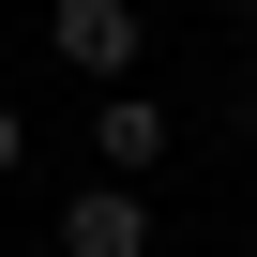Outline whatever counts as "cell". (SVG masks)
<instances>
[{"label": "cell", "mask_w": 257, "mask_h": 257, "mask_svg": "<svg viewBox=\"0 0 257 257\" xmlns=\"http://www.w3.org/2000/svg\"><path fill=\"white\" fill-rule=\"evenodd\" d=\"M46 46L91 76V91H121V76H137L152 61V31H137V0H61V16H46Z\"/></svg>", "instance_id": "obj_1"}, {"label": "cell", "mask_w": 257, "mask_h": 257, "mask_svg": "<svg viewBox=\"0 0 257 257\" xmlns=\"http://www.w3.org/2000/svg\"><path fill=\"white\" fill-rule=\"evenodd\" d=\"M61 257H152V197L137 182H76L61 197Z\"/></svg>", "instance_id": "obj_2"}, {"label": "cell", "mask_w": 257, "mask_h": 257, "mask_svg": "<svg viewBox=\"0 0 257 257\" xmlns=\"http://www.w3.org/2000/svg\"><path fill=\"white\" fill-rule=\"evenodd\" d=\"M91 167H167V106L152 91H106L91 106Z\"/></svg>", "instance_id": "obj_3"}, {"label": "cell", "mask_w": 257, "mask_h": 257, "mask_svg": "<svg viewBox=\"0 0 257 257\" xmlns=\"http://www.w3.org/2000/svg\"><path fill=\"white\" fill-rule=\"evenodd\" d=\"M16 152H31V121H16V106H0V167H16Z\"/></svg>", "instance_id": "obj_4"}, {"label": "cell", "mask_w": 257, "mask_h": 257, "mask_svg": "<svg viewBox=\"0 0 257 257\" xmlns=\"http://www.w3.org/2000/svg\"><path fill=\"white\" fill-rule=\"evenodd\" d=\"M212 16H257V0H212Z\"/></svg>", "instance_id": "obj_5"}, {"label": "cell", "mask_w": 257, "mask_h": 257, "mask_svg": "<svg viewBox=\"0 0 257 257\" xmlns=\"http://www.w3.org/2000/svg\"><path fill=\"white\" fill-rule=\"evenodd\" d=\"M242 106H257V91H242Z\"/></svg>", "instance_id": "obj_6"}]
</instances>
